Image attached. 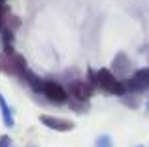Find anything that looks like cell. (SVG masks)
<instances>
[{
    "label": "cell",
    "instance_id": "16",
    "mask_svg": "<svg viewBox=\"0 0 149 147\" xmlns=\"http://www.w3.org/2000/svg\"><path fill=\"white\" fill-rule=\"evenodd\" d=\"M147 106H149V104H147Z\"/></svg>",
    "mask_w": 149,
    "mask_h": 147
},
{
    "label": "cell",
    "instance_id": "15",
    "mask_svg": "<svg viewBox=\"0 0 149 147\" xmlns=\"http://www.w3.org/2000/svg\"><path fill=\"white\" fill-rule=\"evenodd\" d=\"M138 147H142V145H138Z\"/></svg>",
    "mask_w": 149,
    "mask_h": 147
},
{
    "label": "cell",
    "instance_id": "11",
    "mask_svg": "<svg viewBox=\"0 0 149 147\" xmlns=\"http://www.w3.org/2000/svg\"><path fill=\"white\" fill-rule=\"evenodd\" d=\"M87 83L91 85L93 89L98 87V83H96V72L93 70V68H89V70H87Z\"/></svg>",
    "mask_w": 149,
    "mask_h": 147
},
{
    "label": "cell",
    "instance_id": "5",
    "mask_svg": "<svg viewBox=\"0 0 149 147\" xmlns=\"http://www.w3.org/2000/svg\"><path fill=\"white\" fill-rule=\"evenodd\" d=\"M68 94L72 96L74 100H81V102H87L89 98L93 96L95 89L87 83V81H81V79H76V81H70L68 87H66Z\"/></svg>",
    "mask_w": 149,
    "mask_h": 147
},
{
    "label": "cell",
    "instance_id": "2",
    "mask_svg": "<svg viewBox=\"0 0 149 147\" xmlns=\"http://www.w3.org/2000/svg\"><path fill=\"white\" fill-rule=\"evenodd\" d=\"M0 70L10 74V76L23 77L29 68H26V60H25L23 55H19V53H11V55L4 53V55L0 57Z\"/></svg>",
    "mask_w": 149,
    "mask_h": 147
},
{
    "label": "cell",
    "instance_id": "6",
    "mask_svg": "<svg viewBox=\"0 0 149 147\" xmlns=\"http://www.w3.org/2000/svg\"><path fill=\"white\" fill-rule=\"evenodd\" d=\"M40 123L45 125L51 130H57V132H70L74 130V121L70 119H62V117H53V115H40Z\"/></svg>",
    "mask_w": 149,
    "mask_h": 147
},
{
    "label": "cell",
    "instance_id": "14",
    "mask_svg": "<svg viewBox=\"0 0 149 147\" xmlns=\"http://www.w3.org/2000/svg\"><path fill=\"white\" fill-rule=\"evenodd\" d=\"M6 6V0H0V8H4Z\"/></svg>",
    "mask_w": 149,
    "mask_h": 147
},
{
    "label": "cell",
    "instance_id": "13",
    "mask_svg": "<svg viewBox=\"0 0 149 147\" xmlns=\"http://www.w3.org/2000/svg\"><path fill=\"white\" fill-rule=\"evenodd\" d=\"M0 147H13V141H11L10 136H0Z\"/></svg>",
    "mask_w": 149,
    "mask_h": 147
},
{
    "label": "cell",
    "instance_id": "12",
    "mask_svg": "<svg viewBox=\"0 0 149 147\" xmlns=\"http://www.w3.org/2000/svg\"><path fill=\"white\" fill-rule=\"evenodd\" d=\"M72 110L74 111H85L87 110V102H81V100H72Z\"/></svg>",
    "mask_w": 149,
    "mask_h": 147
},
{
    "label": "cell",
    "instance_id": "10",
    "mask_svg": "<svg viewBox=\"0 0 149 147\" xmlns=\"http://www.w3.org/2000/svg\"><path fill=\"white\" fill-rule=\"evenodd\" d=\"M95 147H113V140L111 136H108V134H104V136H98L95 141Z\"/></svg>",
    "mask_w": 149,
    "mask_h": 147
},
{
    "label": "cell",
    "instance_id": "4",
    "mask_svg": "<svg viewBox=\"0 0 149 147\" xmlns=\"http://www.w3.org/2000/svg\"><path fill=\"white\" fill-rule=\"evenodd\" d=\"M42 94L53 104H64V102H68V98H70L66 87H62V85L57 83V81H45Z\"/></svg>",
    "mask_w": 149,
    "mask_h": 147
},
{
    "label": "cell",
    "instance_id": "9",
    "mask_svg": "<svg viewBox=\"0 0 149 147\" xmlns=\"http://www.w3.org/2000/svg\"><path fill=\"white\" fill-rule=\"evenodd\" d=\"M0 110H2V119H4V125H6L8 128H11V126H13V117H11V110H10V106H8L6 98H4L2 94H0Z\"/></svg>",
    "mask_w": 149,
    "mask_h": 147
},
{
    "label": "cell",
    "instance_id": "3",
    "mask_svg": "<svg viewBox=\"0 0 149 147\" xmlns=\"http://www.w3.org/2000/svg\"><path fill=\"white\" fill-rule=\"evenodd\" d=\"M127 92H142L149 89V68H140L132 74L128 79H125Z\"/></svg>",
    "mask_w": 149,
    "mask_h": 147
},
{
    "label": "cell",
    "instance_id": "1",
    "mask_svg": "<svg viewBox=\"0 0 149 147\" xmlns=\"http://www.w3.org/2000/svg\"><path fill=\"white\" fill-rule=\"evenodd\" d=\"M96 83L104 92L108 94H115V96H125L127 94V87H125V81H121L111 70H102L96 72Z\"/></svg>",
    "mask_w": 149,
    "mask_h": 147
},
{
    "label": "cell",
    "instance_id": "8",
    "mask_svg": "<svg viewBox=\"0 0 149 147\" xmlns=\"http://www.w3.org/2000/svg\"><path fill=\"white\" fill-rule=\"evenodd\" d=\"M23 79H25L26 83L30 85V89H32L34 92H42V91H44V83H45V81H44V79H40V77H38L34 72L26 70V72H25V76H23Z\"/></svg>",
    "mask_w": 149,
    "mask_h": 147
},
{
    "label": "cell",
    "instance_id": "7",
    "mask_svg": "<svg viewBox=\"0 0 149 147\" xmlns=\"http://www.w3.org/2000/svg\"><path fill=\"white\" fill-rule=\"evenodd\" d=\"M113 70H115L119 76H127L128 70H130V60L125 53H119V55L113 59Z\"/></svg>",
    "mask_w": 149,
    "mask_h": 147
}]
</instances>
